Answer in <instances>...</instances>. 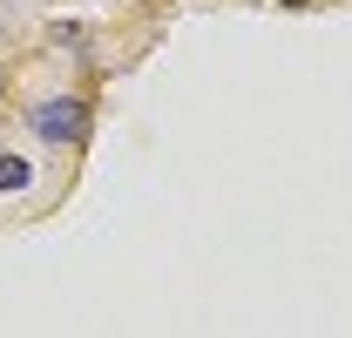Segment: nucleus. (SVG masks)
<instances>
[{
	"label": "nucleus",
	"mask_w": 352,
	"mask_h": 338,
	"mask_svg": "<svg viewBox=\"0 0 352 338\" xmlns=\"http://www.w3.org/2000/svg\"><path fill=\"white\" fill-rule=\"evenodd\" d=\"M34 183V163L28 156H0V196H14V190H28Z\"/></svg>",
	"instance_id": "nucleus-2"
},
{
	"label": "nucleus",
	"mask_w": 352,
	"mask_h": 338,
	"mask_svg": "<svg viewBox=\"0 0 352 338\" xmlns=\"http://www.w3.org/2000/svg\"><path fill=\"white\" fill-rule=\"evenodd\" d=\"M285 7H305V0H285Z\"/></svg>",
	"instance_id": "nucleus-3"
},
{
	"label": "nucleus",
	"mask_w": 352,
	"mask_h": 338,
	"mask_svg": "<svg viewBox=\"0 0 352 338\" xmlns=\"http://www.w3.org/2000/svg\"><path fill=\"white\" fill-rule=\"evenodd\" d=\"M34 128H41L47 142H82L88 135V109L75 102V95H54V102L34 109Z\"/></svg>",
	"instance_id": "nucleus-1"
}]
</instances>
